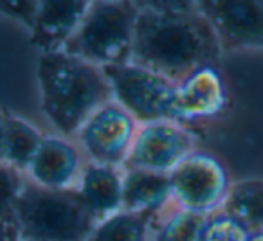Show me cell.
<instances>
[{
    "instance_id": "cb8c5ba5",
    "label": "cell",
    "mask_w": 263,
    "mask_h": 241,
    "mask_svg": "<svg viewBox=\"0 0 263 241\" xmlns=\"http://www.w3.org/2000/svg\"><path fill=\"white\" fill-rule=\"evenodd\" d=\"M4 146H6V112L0 110V162H4Z\"/></svg>"
},
{
    "instance_id": "44dd1931",
    "label": "cell",
    "mask_w": 263,
    "mask_h": 241,
    "mask_svg": "<svg viewBox=\"0 0 263 241\" xmlns=\"http://www.w3.org/2000/svg\"><path fill=\"white\" fill-rule=\"evenodd\" d=\"M36 0H0V15L24 26L27 31L33 24Z\"/></svg>"
},
{
    "instance_id": "ffe728a7",
    "label": "cell",
    "mask_w": 263,
    "mask_h": 241,
    "mask_svg": "<svg viewBox=\"0 0 263 241\" xmlns=\"http://www.w3.org/2000/svg\"><path fill=\"white\" fill-rule=\"evenodd\" d=\"M26 182V175L0 162V212H13V205Z\"/></svg>"
},
{
    "instance_id": "30bf717a",
    "label": "cell",
    "mask_w": 263,
    "mask_h": 241,
    "mask_svg": "<svg viewBox=\"0 0 263 241\" xmlns=\"http://www.w3.org/2000/svg\"><path fill=\"white\" fill-rule=\"evenodd\" d=\"M229 106V88L218 65H204L177 83L175 120L182 125L218 119Z\"/></svg>"
},
{
    "instance_id": "52a82bcc",
    "label": "cell",
    "mask_w": 263,
    "mask_h": 241,
    "mask_svg": "<svg viewBox=\"0 0 263 241\" xmlns=\"http://www.w3.org/2000/svg\"><path fill=\"white\" fill-rule=\"evenodd\" d=\"M139 123L114 99L85 120L74 140L87 162L124 168L136 140Z\"/></svg>"
},
{
    "instance_id": "9a60e30c",
    "label": "cell",
    "mask_w": 263,
    "mask_h": 241,
    "mask_svg": "<svg viewBox=\"0 0 263 241\" xmlns=\"http://www.w3.org/2000/svg\"><path fill=\"white\" fill-rule=\"evenodd\" d=\"M44 133L24 117L6 112V146L4 164L26 175L31 160L36 155Z\"/></svg>"
},
{
    "instance_id": "8fae6325",
    "label": "cell",
    "mask_w": 263,
    "mask_h": 241,
    "mask_svg": "<svg viewBox=\"0 0 263 241\" xmlns=\"http://www.w3.org/2000/svg\"><path fill=\"white\" fill-rule=\"evenodd\" d=\"M87 158L76 140L63 135H44L36 155L26 171V178L49 189L76 187Z\"/></svg>"
},
{
    "instance_id": "d6986e66",
    "label": "cell",
    "mask_w": 263,
    "mask_h": 241,
    "mask_svg": "<svg viewBox=\"0 0 263 241\" xmlns=\"http://www.w3.org/2000/svg\"><path fill=\"white\" fill-rule=\"evenodd\" d=\"M251 232L240 219L220 209L204 218L200 241H249Z\"/></svg>"
},
{
    "instance_id": "5bb4252c",
    "label": "cell",
    "mask_w": 263,
    "mask_h": 241,
    "mask_svg": "<svg viewBox=\"0 0 263 241\" xmlns=\"http://www.w3.org/2000/svg\"><path fill=\"white\" fill-rule=\"evenodd\" d=\"M172 205L170 173L123 168V209L159 214Z\"/></svg>"
},
{
    "instance_id": "e0dca14e",
    "label": "cell",
    "mask_w": 263,
    "mask_h": 241,
    "mask_svg": "<svg viewBox=\"0 0 263 241\" xmlns=\"http://www.w3.org/2000/svg\"><path fill=\"white\" fill-rule=\"evenodd\" d=\"M222 209L251 230H263V180L247 178L233 182Z\"/></svg>"
},
{
    "instance_id": "7402d4cb",
    "label": "cell",
    "mask_w": 263,
    "mask_h": 241,
    "mask_svg": "<svg viewBox=\"0 0 263 241\" xmlns=\"http://www.w3.org/2000/svg\"><path fill=\"white\" fill-rule=\"evenodd\" d=\"M139 11L190 13L197 11L198 0H132Z\"/></svg>"
},
{
    "instance_id": "d4e9b609",
    "label": "cell",
    "mask_w": 263,
    "mask_h": 241,
    "mask_svg": "<svg viewBox=\"0 0 263 241\" xmlns=\"http://www.w3.org/2000/svg\"><path fill=\"white\" fill-rule=\"evenodd\" d=\"M249 241H263V230H252Z\"/></svg>"
},
{
    "instance_id": "2e32d148",
    "label": "cell",
    "mask_w": 263,
    "mask_h": 241,
    "mask_svg": "<svg viewBox=\"0 0 263 241\" xmlns=\"http://www.w3.org/2000/svg\"><path fill=\"white\" fill-rule=\"evenodd\" d=\"M157 214L121 211L96 223L88 241H148Z\"/></svg>"
},
{
    "instance_id": "9c48e42d",
    "label": "cell",
    "mask_w": 263,
    "mask_h": 241,
    "mask_svg": "<svg viewBox=\"0 0 263 241\" xmlns=\"http://www.w3.org/2000/svg\"><path fill=\"white\" fill-rule=\"evenodd\" d=\"M197 150L195 135L186 125L173 119L139 125L124 168L172 173Z\"/></svg>"
},
{
    "instance_id": "4fadbf2b",
    "label": "cell",
    "mask_w": 263,
    "mask_h": 241,
    "mask_svg": "<svg viewBox=\"0 0 263 241\" xmlns=\"http://www.w3.org/2000/svg\"><path fill=\"white\" fill-rule=\"evenodd\" d=\"M76 191L99 222L123 209V168L87 162Z\"/></svg>"
},
{
    "instance_id": "8992f818",
    "label": "cell",
    "mask_w": 263,
    "mask_h": 241,
    "mask_svg": "<svg viewBox=\"0 0 263 241\" xmlns=\"http://www.w3.org/2000/svg\"><path fill=\"white\" fill-rule=\"evenodd\" d=\"M172 204L198 216L220 211L231 191V176L218 157L195 150L172 173Z\"/></svg>"
},
{
    "instance_id": "603a6c76",
    "label": "cell",
    "mask_w": 263,
    "mask_h": 241,
    "mask_svg": "<svg viewBox=\"0 0 263 241\" xmlns=\"http://www.w3.org/2000/svg\"><path fill=\"white\" fill-rule=\"evenodd\" d=\"M0 241H22L13 212H0Z\"/></svg>"
},
{
    "instance_id": "5b68a950",
    "label": "cell",
    "mask_w": 263,
    "mask_h": 241,
    "mask_svg": "<svg viewBox=\"0 0 263 241\" xmlns=\"http://www.w3.org/2000/svg\"><path fill=\"white\" fill-rule=\"evenodd\" d=\"M112 99L139 125L154 120H175L177 83L134 62L103 67Z\"/></svg>"
},
{
    "instance_id": "ac0fdd59",
    "label": "cell",
    "mask_w": 263,
    "mask_h": 241,
    "mask_svg": "<svg viewBox=\"0 0 263 241\" xmlns=\"http://www.w3.org/2000/svg\"><path fill=\"white\" fill-rule=\"evenodd\" d=\"M204 218L172 204L157 214L148 241H200Z\"/></svg>"
},
{
    "instance_id": "7a4b0ae2",
    "label": "cell",
    "mask_w": 263,
    "mask_h": 241,
    "mask_svg": "<svg viewBox=\"0 0 263 241\" xmlns=\"http://www.w3.org/2000/svg\"><path fill=\"white\" fill-rule=\"evenodd\" d=\"M36 83L42 113L58 135L70 139L99 106L112 99L101 67L63 49L40 52Z\"/></svg>"
},
{
    "instance_id": "277c9868",
    "label": "cell",
    "mask_w": 263,
    "mask_h": 241,
    "mask_svg": "<svg viewBox=\"0 0 263 241\" xmlns=\"http://www.w3.org/2000/svg\"><path fill=\"white\" fill-rule=\"evenodd\" d=\"M139 9L132 0H92L63 51L98 67L128 63Z\"/></svg>"
},
{
    "instance_id": "6da1fadb",
    "label": "cell",
    "mask_w": 263,
    "mask_h": 241,
    "mask_svg": "<svg viewBox=\"0 0 263 241\" xmlns=\"http://www.w3.org/2000/svg\"><path fill=\"white\" fill-rule=\"evenodd\" d=\"M222 47L198 11H139L130 62L179 83L204 65H218Z\"/></svg>"
},
{
    "instance_id": "7c38bea8",
    "label": "cell",
    "mask_w": 263,
    "mask_h": 241,
    "mask_svg": "<svg viewBox=\"0 0 263 241\" xmlns=\"http://www.w3.org/2000/svg\"><path fill=\"white\" fill-rule=\"evenodd\" d=\"M92 0H36L29 40L40 52L60 51L72 38Z\"/></svg>"
},
{
    "instance_id": "ba28073f",
    "label": "cell",
    "mask_w": 263,
    "mask_h": 241,
    "mask_svg": "<svg viewBox=\"0 0 263 241\" xmlns=\"http://www.w3.org/2000/svg\"><path fill=\"white\" fill-rule=\"evenodd\" d=\"M223 52H263V0H198Z\"/></svg>"
},
{
    "instance_id": "3957f363",
    "label": "cell",
    "mask_w": 263,
    "mask_h": 241,
    "mask_svg": "<svg viewBox=\"0 0 263 241\" xmlns=\"http://www.w3.org/2000/svg\"><path fill=\"white\" fill-rule=\"evenodd\" d=\"M13 216L22 241H88L98 223L76 187L49 189L29 180L13 205Z\"/></svg>"
}]
</instances>
